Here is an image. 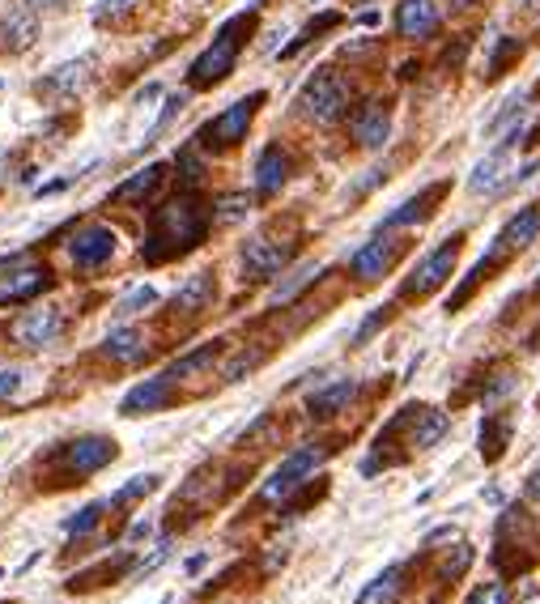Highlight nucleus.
Returning <instances> with one entry per match:
<instances>
[{
	"label": "nucleus",
	"mask_w": 540,
	"mask_h": 604,
	"mask_svg": "<svg viewBox=\"0 0 540 604\" xmlns=\"http://www.w3.org/2000/svg\"><path fill=\"white\" fill-rule=\"evenodd\" d=\"M204 235H209V217L197 204V197H175L162 209H153V226H149V239L141 243V260H149V264L175 260V255L200 248Z\"/></svg>",
	"instance_id": "obj_1"
},
{
	"label": "nucleus",
	"mask_w": 540,
	"mask_h": 604,
	"mask_svg": "<svg viewBox=\"0 0 540 604\" xmlns=\"http://www.w3.org/2000/svg\"><path fill=\"white\" fill-rule=\"evenodd\" d=\"M251 30H255V9H251V13H235L230 22H222L217 39L192 60V68H188V86H192V90H213V86H222V81L235 73L239 51L247 48Z\"/></svg>",
	"instance_id": "obj_2"
},
{
	"label": "nucleus",
	"mask_w": 540,
	"mask_h": 604,
	"mask_svg": "<svg viewBox=\"0 0 540 604\" xmlns=\"http://www.w3.org/2000/svg\"><path fill=\"white\" fill-rule=\"evenodd\" d=\"M349 102H353V86L344 81L337 68L311 73L306 86H302V95H298V106H302L315 124H337L344 111H349Z\"/></svg>",
	"instance_id": "obj_3"
},
{
	"label": "nucleus",
	"mask_w": 540,
	"mask_h": 604,
	"mask_svg": "<svg viewBox=\"0 0 540 604\" xmlns=\"http://www.w3.org/2000/svg\"><path fill=\"white\" fill-rule=\"evenodd\" d=\"M260 102H264V90H255V95H247V99L230 102L222 115H213V119L200 128L197 141L204 146V150H230V146L247 141V128H251V119H255Z\"/></svg>",
	"instance_id": "obj_4"
},
{
	"label": "nucleus",
	"mask_w": 540,
	"mask_h": 604,
	"mask_svg": "<svg viewBox=\"0 0 540 604\" xmlns=\"http://www.w3.org/2000/svg\"><path fill=\"white\" fill-rule=\"evenodd\" d=\"M48 286H51L48 264H35L26 255H4L0 260V306L30 302L35 294H43Z\"/></svg>",
	"instance_id": "obj_5"
},
{
	"label": "nucleus",
	"mask_w": 540,
	"mask_h": 604,
	"mask_svg": "<svg viewBox=\"0 0 540 604\" xmlns=\"http://www.w3.org/2000/svg\"><path fill=\"white\" fill-rule=\"evenodd\" d=\"M328 460V448H319V443H311V448H298V452H290L281 464H277V473L264 481V490H260V499L264 503H281V499H290L298 486L319 468Z\"/></svg>",
	"instance_id": "obj_6"
},
{
	"label": "nucleus",
	"mask_w": 540,
	"mask_h": 604,
	"mask_svg": "<svg viewBox=\"0 0 540 604\" xmlns=\"http://www.w3.org/2000/svg\"><path fill=\"white\" fill-rule=\"evenodd\" d=\"M115 455H120L115 439H106V435H81V439H73V443L60 448L55 464H60L64 477H90V473L106 468Z\"/></svg>",
	"instance_id": "obj_7"
},
{
	"label": "nucleus",
	"mask_w": 540,
	"mask_h": 604,
	"mask_svg": "<svg viewBox=\"0 0 540 604\" xmlns=\"http://www.w3.org/2000/svg\"><path fill=\"white\" fill-rule=\"evenodd\" d=\"M460 243H464V235H451L447 243H442L439 252H430L417 268H413V277L404 281V299H426V294H435L442 281L455 273V260H460Z\"/></svg>",
	"instance_id": "obj_8"
},
{
	"label": "nucleus",
	"mask_w": 540,
	"mask_h": 604,
	"mask_svg": "<svg viewBox=\"0 0 540 604\" xmlns=\"http://www.w3.org/2000/svg\"><path fill=\"white\" fill-rule=\"evenodd\" d=\"M39 39V13L26 0H13L0 9V51L4 55H22L35 48Z\"/></svg>",
	"instance_id": "obj_9"
},
{
	"label": "nucleus",
	"mask_w": 540,
	"mask_h": 604,
	"mask_svg": "<svg viewBox=\"0 0 540 604\" xmlns=\"http://www.w3.org/2000/svg\"><path fill=\"white\" fill-rule=\"evenodd\" d=\"M115 248H120V235H115L111 226L95 222V226H81V230L73 235L68 255H73V264H77L81 273H95V268H102V264L115 255Z\"/></svg>",
	"instance_id": "obj_10"
},
{
	"label": "nucleus",
	"mask_w": 540,
	"mask_h": 604,
	"mask_svg": "<svg viewBox=\"0 0 540 604\" xmlns=\"http://www.w3.org/2000/svg\"><path fill=\"white\" fill-rule=\"evenodd\" d=\"M400 239H392L388 230H379L371 243H362L357 252H353V260H349V268H353V277L357 281H379L388 268L395 264V255H400Z\"/></svg>",
	"instance_id": "obj_11"
},
{
	"label": "nucleus",
	"mask_w": 540,
	"mask_h": 604,
	"mask_svg": "<svg viewBox=\"0 0 540 604\" xmlns=\"http://www.w3.org/2000/svg\"><path fill=\"white\" fill-rule=\"evenodd\" d=\"M290 243H277V239H251L243 243V268L251 281H268V277H281L286 264H290Z\"/></svg>",
	"instance_id": "obj_12"
},
{
	"label": "nucleus",
	"mask_w": 540,
	"mask_h": 604,
	"mask_svg": "<svg viewBox=\"0 0 540 604\" xmlns=\"http://www.w3.org/2000/svg\"><path fill=\"white\" fill-rule=\"evenodd\" d=\"M392 137V106L388 102H362L357 115H353V141L362 150H384Z\"/></svg>",
	"instance_id": "obj_13"
},
{
	"label": "nucleus",
	"mask_w": 540,
	"mask_h": 604,
	"mask_svg": "<svg viewBox=\"0 0 540 604\" xmlns=\"http://www.w3.org/2000/svg\"><path fill=\"white\" fill-rule=\"evenodd\" d=\"M64 319H60V306H39V311H26L17 324H13V341L26 345V350H48L51 341L60 337Z\"/></svg>",
	"instance_id": "obj_14"
},
{
	"label": "nucleus",
	"mask_w": 540,
	"mask_h": 604,
	"mask_svg": "<svg viewBox=\"0 0 540 604\" xmlns=\"http://www.w3.org/2000/svg\"><path fill=\"white\" fill-rule=\"evenodd\" d=\"M515 141H519V137H506L490 158H481V162L473 166V175H468V192H473V197H498L502 188H511V179H506V171H511L506 150H511Z\"/></svg>",
	"instance_id": "obj_15"
},
{
	"label": "nucleus",
	"mask_w": 540,
	"mask_h": 604,
	"mask_svg": "<svg viewBox=\"0 0 540 604\" xmlns=\"http://www.w3.org/2000/svg\"><path fill=\"white\" fill-rule=\"evenodd\" d=\"M537 235H540V201L528 204V209H519V213H515V217L502 226V235L493 239V252L506 260V255L532 248V243H537Z\"/></svg>",
	"instance_id": "obj_16"
},
{
	"label": "nucleus",
	"mask_w": 540,
	"mask_h": 604,
	"mask_svg": "<svg viewBox=\"0 0 540 604\" xmlns=\"http://www.w3.org/2000/svg\"><path fill=\"white\" fill-rule=\"evenodd\" d=\"M447 188H451V184H430V188H422L417 197H409L395 213H388L379 230H400V226H417V222H426V217L439 209L442 197H447Z\"/></svg>",
	"instance_id": "obj_17"
},
{
	"label": "nucleus",
	"mask_w": 540,
	"mask_h": 604,
	"mask_svg": "<svg viewBox=\"0 0 540 604\" xmlns=\"http://www.w3.org/2000/svg\"><path fill=\"white\" fill-rule=\"evenodd\" d=\"M395 30L404 39H430L439 30V4L435 0H400L395 9Z\"/></svg>",
	"instance_id": "obj_18"
},
{
	"label": "nucleus",
	"mask_w": 540,
	"mask_h": 604,
	"mask_svg": "<svg viewBox=\"0 0 540 604\" xmlns=\"http://www.w3.org/2000/svg\"><path fill=\"white\" fill-rule=\"evenodd\" d=\"M251 175H255V192H260V197H277V192L290 184V158H286V150H281V146L260 150Z\"/></svg>",
	"instance_id": "obj_19"
},
{
	"label": "nucleus",
	"mask_w": 540,
	"mask_h": 604,
	"mask_svg": "<svg viewBox=\"0 0 540 604\" xmlns=\"http://www.w3.org/2000/svg\"><path fill=\"white\" fill-rule=\"evenodd\" d=\"M166 401H171V375H158V379L137 383V388L120 401V413H124V417H141V413H158Z\"/></svg>",
	"instance_id": "obj_20"
},
{
	"label": "nucleus",
	"mask_w": 540,
	"mask_h": 604,
	"mask_svg": "<svg viewBox=\"0 0 540 604\" xmlns=\"http://www.w3.org/2000/svg\"><path fill=\"white\" fill-rule=\"evenodd\" d=\"M353 397H357V383H353V379H337V383H324L319 392H311V401H306V413H311L315 421H328V417L344 413Z\"/></svg>",
	"instance_id": "obj_21"
},
{
	"label": "nucleus",
	"mask_w": 540,
	"mask_h": 604,
	"mask_svg": "<svg viewBox=\"0 0 540 604\" xmlns=\"http://www.w3.org/2000/svg\"><path fill=\"white\" fill-rule=\"evenodd\" d=\"M90 68H95V60H90V55H81V60H68V64H60V68L51 73L39 90H48V95H55V99H73V95H77V90L90 81Z\"/></svg>",
	"instance_id": "obj_22"
},
{
	"label": "nucleus",
	"mask_w": 540,
	"mask_h": 604,
	"mask_svg": "<svg viewBox=\"0 0 540 604\" xmlns=\"http://www.w3.org/2000/svg\"><path fill=\"white\" fill-rule=\"evenodd\" d=\"M217 294V286H213V273H192L179 290H175V311H184V315H200L209 302Z\"/></svg>",
	"instance_id": "obj_23"
},
{
	"label": "nucleus",
	"mask_w": 540,
	"mask_h": 604,
	"mask_svg": "<svg viewBox=\"0 0 540 604\" xmlns=\"http://www.w3.org/2000/svg\"><path fill=\"white\" fill-rule=\"evenodd\" d=\"M413 421H417V426H413V439H409V443H413L417 452H430L442 435L451 430L447 413H439V408H413Z\"/></svg>",
	"instance_id": "obj_24"
},
{
	"label": "nucleus",
	"mask_w": 540,
	"mask_h": 604,
	"mask_svg": "<svg viewBox=\"0 0 540 604\" xmlns=\"http://www.w3.org/2000/svg\"><path fill=\"white\" fill-rule=\"evenodd\" d=\"M162 179H166V162H153V166H146L141 175H133L128 184H120V188H115V201H128V204L149 201V197L162 188Z\"/></svg>",
	"instance_id": "obj_25"
},
{
	"label": "nucleus",
	"mask_w": 540,
	"mask_h": 604,
	"mask_svg": "<svg viewBox=\"0 0 540 604\" xmlns=\"http://www.w3.org/2000/svg\"><path fill=\"white\" fill-rule=\"evenodd\" d=\"M319 273H324V264H315V260H306V264H298L294 273H286V281H277V290H273V306H290V302L311 286V281H319Z\"/></svg>",
	"instance_id": "obj_26"
},
{
	"label": "nucleus",
	"mask_w": 540,
	"mask_h": 604,
	"mask_svg": "<svg viewBox=\"0 0 540 604\" xmlns=\"http://www.w3.org/2000/svg\"><path fill=\"white\" fill-rule=\"evenodd\" d=\"M400 588H404V566H388V570H379V575L362 588L357 604H392L395 596H400Z\"/></svg>",
	"instance_id": "obj_27"
},
{
	"label": "nucleus",
	"mask_w": 540,
	"mask_h": 604,
	"mask_svg": "<svg viewBox=\"0 0 540 604\" xmlns=\"http://www.w3.org/2000/svg\"><path fill=\"white\" fill-rule=\"evenodd\" d=\"M102 353L111 357V362H137L141 353H146V337L137 332V328H115V332H106V341H102Z\"/></svg>",
	"instance_id": "obj_28"
},
{
	"label": "nucleus",
	"mask_w": 540,
	"mask_h": 604,
	"mask_svg": "<svg viewBox=\"0 0 540 604\" xmlns=\"http://www.w3.org/2000/svg\"><path fill=\"white\" fill-rule=\"evenodd\" d=\"M217 362V345H200V350H192L188 357H179V362H171V379H192V375H200V370H209Z\"/></svg>",
	"instance_id": "obj_29"
},
{
	"label": "nucleus",
	"mask_w": 540,
	"mask_h": 604,
	"mask_svg": "<svg viewBox=\"0 0 540 604\" xmlns=\"http://www.w3.org/2000/svg\"><path fill=\"white\" fill-rule=\"evenodd\" d=\"M247 213H251V197L247 192H226L217 209H213V222H222V226H235V222H243Z\"/></svg>",
	"instance_id": "obj_30"
},
{
	"label": "nucleus",
	"mask_w": 540,
	"mask_h": 604,
	"mask_svg": "<svg viewBox=\"0 0 540 604\" xmlns=\"http://www.w3.org/2000/svg\"><path fill=\"white\" fill-rule=\"evenodd\" d=\"M102 511H111V503L81 506L73 519H64V532H68V537H86V532H95V528L102 524Z\"/></svg>",
	"instance_id": "obj_31"
},
{
	"label": "nucleus",
	"mask_w": 540,
	"mask_h": 604,
	"mask_svg": "<svg viewBox=\"0 0 540 604\" xmlns=\"http://www.w3.org/2000/svg\"><path fill=\"white\" fill-rule=\"evenodd\" d=\"M153 302H158V290H153V286H137V290H128L124 299L115 302V315H120V319H133V315L149 311Z\"/></svg>",
	"instance_id": "obj_32"
},
{
	"label": "nucleus",
	"mask_w": 540,
	"mask_h": 604,
	"mask_svg": "<svg viewBox=\"0 0 540 604\" xmlns=\"http://www.w3.org/2000/svg\"><path fill=\"white\" fill-rule=\"evenodd\" d=\"M337 22H341V13H319V17H315V22H311V26H306V30H302V35H298L294 43H290V48L281 51V55H286V60H290V55H298V51L306 48V43H315V39H319V35H324V30H332V26H337Z\"/></svg>",
	"instance_id": "obj_33"
},
{
	"label": "nucleus",
	"mask_w": 540,
	"mask_h": 604,
	"mask_svg": "<svg viewBox=\"0 0 540 604\" xmlns=\"http://www.w3.org/2000/svg\"><path fill=\"white\" fill-rule=\"evenodd\" d=\"M158 473H146V477H133L124 490H115V499H111V506H124V503H137V499H146V494H153L158 490Z\"/></svg>",
	"instance_id": "obj_34"
},
{
	"label": "nucleus",
	"mask_w": 540,
	"mask_h": 604,
	"mask_svg": "<svg viewBox=\"0 0 540 604\" xmlns=\"http://www.w3.org/2000/svg\"><path fill=\"white\" fill-rule=\"evenodd\" d=\"M506 435H511V426H502V421H486L481 426V455L486 460H498V455L506 452Z\"/></svg>",
	"instance_id": "obj_35"
},
{
	"label": "nucleus",
	"mask_w": 540,
	"mask_h": 604,
	"mask_svg": "<svg viewBox=\"0 0 540 604\" xmlns=\"http://www.w3.org/2000/svg\"><path fill=\"white\" fill-rule=\"evenodd\" d=\"M260 362H264V353H247L243 350L239 357H235V362H230V366H226V370H222V375H226V383H239V379H243V375H251Z\"/></svg>",
	"instance_id": "obj_36"
},
{
	"label": "nucleus",
	"mask_w": 540,
	"mask_h": 604,
	"mask_svg": "<svg viewBox=\"0 0 540 604\" xmlns=\"http://www.w3.org/2000/svg\"><path fill=\"white\" fill-rule=\"evenodd\" d=\"M519 51H524V43H519V39H506L502 48L493 51V60H490V77H498V73H506V68H511V60H519Z\"/></svg>",
	"instance_id": "obj_37"
},
{
	"label": "nucleus",
	"mask_w": 540,
	"mask_h": 604,
	"mask_svg": "<svg viewBox=\"0 0 540 604\" xmlns=\"http://www.w3.org/2000/svg\"><path fill=\"white\" fill-rule=\"evenodd\" d=\"M468 604H511V592H506V583H486L468 596Z\"/></svg>",
	"instance_id": "obj_38"
},
{
	"label": "nucleus",
	"mask_w": 540,
	"mask_h": 604,
	"mask_svg": "<svg viewBox=\"0 0 540 604\" xmlns=\"http://www.w3.org/2000/svg\"><path fill=\"white\" fill-rule=\"evenodd\" d=\"M388 315H392V306H379V311H375V315H371V319L357 328V337H353V341H357V345H362V341H371V337H375V332L388 324Z\"/></svg>",
	"instance_id": "obj_39"
},
{
	"label": "nucleus",
	"mask_w": 540,
	"mask_h": 604,
	"mask_svg": "<svg viewBox=\"0 0 540 604\" xmlns=\"http://www.w3.org/2000/svg\"><path fill=\"white\" fill-rule=\"evenodd\" d=\"M468 566H473V550H468V545H460V550H455V557L442 566V579H460Z\"/></svg>",
	"instance_id": "obj_40"
},
{
	"label": "nucleus",
	"mask_w": 540,
	"mask_h": 604,
	"mask_svg": "<svg viewBox=\"0 0 540 604\" xmlns=\"http://www.w3.org/2000/svg\"><path fill=\"white\" fill-rule=\"evenodd\" d=\"M511 392H515V375H498L493 388L486 392V408H493V404L502 401V397H511Z\"/></svg>",
	"instance_id": "obj_41"
},
{
	"label": "nucleus",
	"mask_w": 540,
	"mask_h": 604,
	"mask_svg": "<svg viewBox=\"0 0 540 604\" xmlns=\"http://www.w3.org/2000/svg\"><path fill=\"white\" fill-rule=\"evenodd\" d=\"M133 4H137V0H99V13H95V17H99V22H106V17H120V13H128Z\"/></svg>",
	"instance_id": "obj_42"
},
{
	"label": "nucleus",
	"mask_w": 540,
	"mask_h": 604,
	"mask_svg": "<svg viewBox=\"0 0 540 604\" xmlns=\"http://www.w3.org/2000/svg\"><path fill=\"white\" fill-rule=\"evenodd\" d=\"M22 392V370H0V401Z\"/></svg>",
	"instance_id": "obj_43"
},
{
	"label": "nucleus",
	"mask_w": 540,
	"mask_h": 604,
	"mask_svg": "<svg viewBox=\"0 0 540 604\" xmlns=\"http://www.w3.org/2000/svg\"><path fill=\"white\" fill-rule=\"evenodd\" d=\"M26 4H30L35 13H51V9H64L68 0H26Z\"/></svg>",
	"instance_id": "obj_44"
},
{
	"label": "nucleus",
	"mask_w": 540,
	"mask_h": 604,
	"mask_svg": "<svg viewBox=\"0 0 540 604\" xmlns=\"http://www.w3.org/2000/svg\"><path fill=\"white\" fill-rule=\"evenodd\" d=\"M524 494H528V503H540V468L528 477V490H524Z\"/></svg>",
	"instance_id": "obj_45"
},
{
	"label": "nucleus",
	"mask_w": 540,
	"mask_h": 604,
	"mask_svg": "<svg viewBox=\"0 0 540 604\" xmlns=\"http://www.w3.org/2000/svg\"><path fill=\"white\" fill-rule=\"evenodd\" d=\"M149 532H153V528H149L146 519H141V524H133V532H128V541H146Z\"/></svg>",
	"instance_id": "obj_46"
},
{
	"label": "nucleus",
	"mask_w": 540,
	"mask_h": 604,
	"mask_svg": "<svg viewBox=\"0 0 540 604\" xmlns=\"http://www.w3.org/2000/svg\"><path fill=\"white\" fill-rule=\"evenodd\" d=\"M519 4H524V9H540V0H519Z\"/></svg>",
	"instance_id": "obj_47"
},
{
	"label": "nucleus",
	"mask_w": 540,
	"mask_h": 604,
	"mask_svg": "<svg viewBox=\"0 0 540 604\" xmlns=\"http://www.w3.org/2000/svg\"><path fill=\"white\" fill-rule=\"evenodd\" d=\"M158 604H166V601H158Z\"/></svg>",
	"instance_id": "obj_48"
},
{
	"label": "nucleus",
	"mask_w": 540,
	"mask_h": 604,
	"mask_svg": "<svg viewBox=\"0 0 540 604\" xmlns=\"http://www.w3.org/2000/svg\"><path fill=\"white\" fill-rule=\"evenodd\" d=\"M537 404H540V397H537Z\"/></svg>",
	"instance_id": "obj_49"
},
{
	"label": "nucleus",
	"mask_w": 540,
	"mask_h": 604,
	"mask_svg": "<svg viewBox=\"0 0 540 604\" xmlns=\"http://www.w3.org/2000/svg\"><path fill=\"white\" fill-rule=\"evenodd\" d=\"M537 286H540V281H537Z\"/></svg>",
	"instance_id": "obj_50"
}]
</instances>
